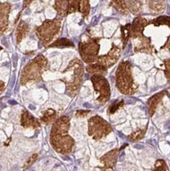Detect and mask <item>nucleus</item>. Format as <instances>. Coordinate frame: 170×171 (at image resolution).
I'll return each mask as SVG.
<instances>
[{"label":"nucleus","instance_id":"1","mask_svg":"<svg viewBox=\"0 0 170 171\" xmlns=\"http://www.w3.org/2000/svg\"><path fill=\"white\" fill-rule=\"evenodd\" d=\"M70 126V121L67 116H62L58 119L52 128L50 143L58 152L68 154L73 150L74 140L67 134Z\"/></svg>","mask_w":170,"mask_h":171},{"label":"nucleus","instance_id":"2","mask_svg":"<svg viewBox=\"0 0 170 171\" xmlns=\"http://www.w3.org/2000/svg\"><path fill=\"white\" fill-rule=\"evenodd\" d=\"M132 64L128 61L120 63L116 72V86L122 94L132 96L136 92L138 85L135 83L132 72Z\"/></svg>","mask_w":170,"mask_h":171},{"label":"nucleus","instance_id":"3","mask_svg":"<svg viewBox=\"0 0 170 171\" xmlns=\"http://www.w3.org/2000/svg\"><path fill=\"white\" fill-rule=\"evenodd\" d=\"M71 73V77L63 78L62 81L66 84V92L69 96H74L80 87L83 75V66L80 60L74 59L71 61L66 68Z\"/></svg>","mask_w":170,"mask_h":171},{"label":"nucleus","instance_id":"4","mask_svg":"<svg viewBox=\"0 0 170 171\" xmlns=\"http://www.w3.org/2000/svg\"><path fill=\"white\" fill-rule=\"evenodd\" d=\"M62 21L60 19L46 20L35 29L36 35L44 45H47L57 35L61 29Z\"/></svg>","mask_w":170,"mask_h":171},{"label":"nucleus","instance_id":"5","mask_svg":"<svg viewBox=\"0 0 170 171\" xmlns=\"http://www.w3.org/2000/svg\"><path fill=\"white\" fill-rule=\"evenodd\" d=\"M47 60L43 55H39L31 63H29L23 70L21 80V84H25L29 80L37 79L38 77H40L41 71L47 70Z\"/></svg>","mask_w":170,"mask_h":171},{"label":"nucleus","instance_id":"6","mask_svg":"<svg viewBox=\"0 0 170 171\" xmlns=\"http://www.w3.org/2000/svg\"><path fill=\"white\" fill-rule=\"evenodd\" d=\"M99 38H90L85 42L79 43V51L81 59L88 64L97 61L98 54L100 49Z\"/></svg>","mask_w":170,"mask_h":171},{"label":"nucleus","instance_id":"7","mask_svg":"<svg viewBox=\"0 0 170 171\" xmlns=\"http://www.w3.org/2000/svg\"><path fill=\"white\" fill-rule=\"evenodd\" d=\"M112 132V127L99 116H95L88 121V134L95 140H100Z\"/></svg>","mask_w":170,"mask_h":171},{"label":"nucleus","instance_id":"8","mask_svg":"<svg viewBox=\"0 0 170 171\" xmlns=\"http://www.w3.org/2000/svg\"><path fill=\"white\" fill-rule=\"evenodd\" d=\"M91 81L93 83L95 91L99 93L97 100L101 103H106L110 97V88L107 80L102 75L96 74L91 77Z\"/></svg>","mask_w":170,"mask_h":171},{"label":"nucleus","instance_id":"9","mask_svg":"<svg viewBox=\"0 0 170 171\" xmlns=\"http://www.w3.org/2000/svg\"><path fill=\"white\" fill-rule=\"evenodd\" d=\"M120 48L116 46L115 44H113L112 47L107 54L98 57L96 63H99L106 68H110L117 62L120 56Z\"/></svg>","mask_w":170,"mask_h":171},{"label":"nucleus","instance_id":"10","mask_svg":"<svg viewBox=\"0 0 170 171\" xmlns=\"http://www.w3.org/2000/svg\"><path fill=\"white\" fill-rule=\"evenodd\" d=\"M90 0H68V14L80 12L83 17L88 16L90 12Z\"/></svg>","mask_w":170,"mask_h":171},{"label":"nucleus","instance_id":"11","mask_svg":"<svg viewBox=\"0 0 170 171\" xmlns=\"http://www.w3.org/2000/svg\"><path fill=\"white\" fill-rule=\"evenodd\" d=\"M150 25L149 21L147 19L142 17H137L133 20L131 27V38L135 40L139 37H142L143 35V31L145 28Z\"/></svg>","mask_w":170,"mask_h":171},{"label":"nucleus","instance_id":"12","mask_svg":"<svg viewBox=\"0 0 170 171\" xmlns=\"http://www.w3.org/2000/svg\"><path fill=\"white\" fill-rule=\"evenodd\" d=\"M136 40L134 46V51L135 53H146V54H151L153 50V46L151 44V39L147 37L146 35H143L142 37L135 39Z\"/></svg>","mask_w":170,"mask_h":171},{"label":"nucleus","instance_id":"13","mask_svg":"<svg viewBox=\"0 0 170 171\" xmlns=\"http://www.w3.org/2000/svg\"><path fill=\"white\" fill-rule=\"evenodd\" d=\"M11 5L7 2H0V32H4L8 27V18Z\"/></svg>","mask_w":170,"mask_h":171},{"label":"nucleus","instance_id":"14","mask_svg":"<svg viewBox=\"0 0 170 171\" xmlns=\"http://www.w3.org/2000/svg\"><path fill=\"white\" fill-rule=\"evenodd\" d=\"M119 150L117 149H114L110 151L108 153H106L105 155L100 159L101 162L104 164L106 169H113L115 166L117 159V155H118Z\"/></svg>","mask_w":170,"mask_h":171},{"label":"nucleus","instance_id":"15","mask_svg":"<svg viewBox=\"0 0 170 171\" xmlns=\"http://www.w3.org/2000/svg\"><path fill=\"white\" fill-rule=\"evenodd\" d=\"M167 92L166 91H162L161 92H158L157 94L153 95L147 100V106H148V112L150 117H152L156 111V109L158 107V105L159 102L162 101L165 96L166 95Z\"/></svg>","mask_w":170,"mask_h":171},{"label":"nucleus","instance_id":"16","mask_svg":"<svg viewBox=\"0 0 170 171\" xmlns=\"http://www.w3.org/2000/svg\"><path fill=\"white\" fill-rule=\"evenodd\" d=\"M54 7L59 16L65 17L68 15V0H54Z\"/></svg>","mask_w":170,"mask_h":171},{"label":"nucleus","instance_id":"17","mask_svg":"<svg viewBox=\"0 0 170 171\" xmlns=\"http://www.w3.org/2000/svg\"><path fill=\"white\" fill-rule=\"evenodd\" d=\"M148 7L151 11L161 13L165 8L166 0H146Z\"/></svg>","mask_w":170,"mask_h":171},{"label":"nucleus","instance_id":"18","mask_svg":"<svg viewBox=\"0 0 170 171\" xmlns=\"http://www.w3.org/2000/svg\"><path fill=\"white\" fill-rule=\"evenodd\" d=\"M29 30V25H28V24L26 22L21 21L19 23L18 26H17V31H16V38H17V44H19L27 35Z\"/></svg>","mask_w":170,"mask_h":171},{"label":"nucleus","instance_id":"19","mask_svg":"<svg viewBox=\"0 0 170 171\" xmlns=\"http://www.w3.org/2000/svg\"><path fill=\"white\" fill-rule=\"evenodd\" d=\"M110 6H113L114 9H116L121 14L127 15L129 12L125 0H112L110 2Z\"/></svg>","mask_w":170,"mask_h":171},{"label":"nucleus","instance_id":"20","mask_svg":"<svg viewBox=\"0 0 170 171\" xmlns=\"http://www.w3.org/2000/svg\"><path fill=\"white\" fill-rule=\"evenodd\" d=\"M131 24H127L125 25L120 26V33H121V41H122L123 48L126 47L128 42L131 37Z\"/></svg>","mask_w":170,"mask_h":171},{"label":"nucleus","instance_id":"21","mask_svg":"<svg viewBox=\"0 0 170 171\" xmlns=\"http://www.w3.org/2000/svg\"><path fill=\"white\" fill-rule=\"evenodd\" d=\"M21 125L24 127H29V126H39V123L36 120L34 119V118L30 115L28 112L25 111L23 113L22 118H21Z\"/></svg>","mask_w":170,"mask_h":171},{"label":"nucleus","instance_id":"22","mask_svg":"<svg viewBox=\"0 0 170 171\" xmlns=\"http://www.w3.org/2000/svg\"><path fill=\"white\" fill-rule=\"evenodd\" d=\"M87 71L89 73H96V74H99V75H105L107 72V68L103 66L99 63H96L88 66L87 67Z\"/></svg>","mask_w":170,"mask_h":171},{"label":"nucleus","instance_id":"23","mask_svg":"<svg viewBox=\"0 0 170 171\" xmlns=\"http://www.w3.org/2000/svg\"><path fill=\"white\" fill-rule=\"evenodd\" d=\"M129 11L134 14H137L141 11L142 4L138 0H125Z\"/></svg>","mask_w":170,"mask_h":171},{"label":"nucleus","instance_id":"24","mask_svg":"<svg viewBox=\"0 0 170 171\" xmlns=\"http://www.w3.org/2000/svg\"><path fill=\"white\" fill-rule=\"evenodd\" d=\"M74 47L73 42L66 38L59 39L49 45V47Z\"/></svg>","mask_w":170,"mask_h":171},{"label":"nucleus","instance_id":"25","mask_svg":"<svg viewBox=\"0 0 170 171\" xmlns=\"http://www.w3.org/2000/svg\"><path fill=\"white\" fill-rule=\"evenodd\" d=\"M146 132H147V127L143 128V129H137L135 131L132 132L128 136V138L131 141H138V140H141L142 138H143Z\"/></svg>","mask_w":170,"mask_h":171},{"label":"nucleus","instance_id":"26","mask_svg":"<svg viewBox=\"0 0 170 171\" xmlns=\"http://www.w3.org/2000/svg\"><path fill=\"white\" fill-rule=\"evenodd\" d=\"M55 116H56V112L52 109H49L46 111L44 117L42 118V121L45 122L46 124L50 123L55 119Z\"/></svg>","mask_w":170,"mask_h":171},{"label":"nucleus","instance_id":"27","mask_svg":"<svg viewBox=\"0 0 170 171\" xmlns=\"http://www.w3.org/2000/svg\"><path fill=\"white\" fill-rule=\"evenodd\" d=\"M168 166L165 163L163 159H158L154 163V166H153V170H168Z\"/></svg>","mask_w":170,"mask_h":171},{"label":"nucleus","instance_id":"28","mask_svg":"<svg viewBox=\"0 0 170 171\" xmlns=\"http://www.w3.org/2000/svg\"><path fill=\"white\" fill-rule=\"evenodd\" d=\"M124 106V101L123 100H117L112 103V105L109 108V113L110 114H114L117 111H118L120 107Z\"/></svg>","mask_w":170,"mask_h":171},{"label":"nucleus","instance_id":"29","mask_svg":"<svg viewBox=\"0 0 170 171\" xmlns=\"http://www.w3.org/2000/svg\"><path fill=\"white\" fill-rule=\"evenodd\" d=\"M165 65V75L168 80V81L170 83V59L164 60Z\"/></svg>","mask_w":170,"mask_h":171},{"label":"nucleus","instance_id":"30","mask_svg":"<svg viewBox=\"0 0 170 171\" xmlns=\"http://www.w3.org/2000/svg\"><path fill=\"white\" fill-rule=\"evenodd\" d=\"M37 157H38V154H34L33 155H32V156L31 158H30V159H29V160H28V162H27V163H26V164H25V166L27 167V166H29L32 165V163H33L34 162H35V159H37Z\"/></svg>","mask_w":170,"mask_h":171},{"label":"nucleus","instance_id":"31","mask_svg":"<svg viewBox=\"0 0 170 171\" xmlns=\"http://www.w3.org/2000/svg\"><path fill=\"white\" fill-rule=\"evenodd\" d=\"M88 113H90V111H78L77 112V114H76V116L81 118L85 117Z\"/></svg>","mask_w":170,"mask_h":171},{"label":"nucleus","instance_id":"32","mask_svg":"<svg viewBox=\"0 0 170 171\" xmlns=\"http://www.w3.org/2000/svg\"><path fill=\"white\" fill-rule=\"evenodd\" d=\"M161 49H166V50H168L170 51V35L167 39V41L165 42V44L161 47Z\"/></svg>","mask_w":170,"mask_h":171},{"label":"nucleus","instance_id":"33","mask_svg":"<svg viewBox=\"0 0 170 171\" xmlns=\"http://www.w3.org/2000/svg\"><path fill=\"white\" fill-rule=\"evenodd\" d=\"M33 0H24V3H23V8H26Z\"/></svg>","mask_w":170,"mask_h":171},{"label":"nucleus","instance_id":"34","mask_svg":"<svg viewBox=\"0 0 170 171\" xmlns=\"http://www.w3.org/2000/svg\"><path fill=\"white\" fill-rule=\"evenodd\" d=\"M15 78H16L15 75L13 76L12 79H11V88H13V87H14V82H15Z\"/></svg>","mask_w":170,"mask_h":171},{"label":"nucleus","instance_id":"35","mask_svg":"<svg viewBox=\"0 0 170 171\" xmlns=\"http://www.w3.org/2000/svg\"><path fill=\"white\" fill-rule=\"evenodd\" d=\"M8 102H9V103H10V104H11V105L17 104V102H16V101H15V100H9Z\"/></svg>","mask_w":170,"mask_h":171},{"label":"nucleus","instance_id":"36","mask_svg":"<svg viewBox=\"0 0 170 171\" xmlns=\"http://www.w3.org/2000/svg\"><path fill=\"white\" fill-rule=\"evenodd\" d=\"M29 108L30 109V110H32V111H35V106H34V105H32V104H30L29 106Z\"/></svg>","mask_w":170,"mask_h":171},{"label":"nucleus","instance_id":"37","mask_svg":"<svg viewBox=\"0 0 170 171\" xmlns=\"http://www.w3.org/2000/svg\"><path fill=\"white\" fill-rule=\"evenodd\" d=\"M17 57L14 56V67H16V66H17Z\"/></svg>","mask_w":170,"mask_h":171},{"label":"nucleus","instance_id":"38","mask_svg":"<svg viewBox=\"0 0 170 171\" xmlns=\"http://www.w3.org/2000/svg\"><path fill=\"white\" fill-rule=\"evenodd\" d=\"M3 87H4V83L0 81V91L3 88Z\"/></svg>","mask_w":170,"mask_h":171},{"label":"nucleus","instance_id":"39","mask_svg":"<svg viewBox=\"0 0 170 171\" xmlns=\"http://www.w3.org/2000/svg\"><path fill=\"white\" fill-rule=\"evenodd\" d=\"M2 50V47H0V50Z\"/></svg>","mask_w":170,"mask_h":171}]
</instances>
